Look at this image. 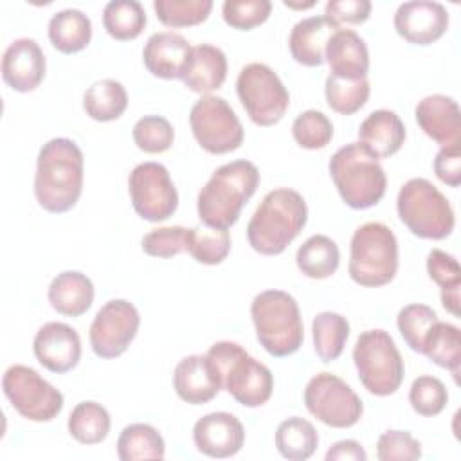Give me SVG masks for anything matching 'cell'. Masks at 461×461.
<instances>
[{
    "label": "cell",
    "instance_id": "obj_19",
    "mask_svg": "<svg viewBox=\"0 0 461 461\" xmlns=\"http://www.w3.org/2000/svg\"><path fill=\"white\" fill-rule=\"evenodd\" d=\"M414 115L423 133L441 148H461V112L452 97L427 95L416 104Z\"/></svg>",
    "mask_w": 461,
    "mask_h": 461
},
{
    "label": "cell",
    "instance_id": "obj_46",
    "mask_svg": "<svg viewBox=\"0 0 461 461\" xmlns=\"http://www.w3.org/2000/svg\"><path fill=\"white\" fill-rule=\"evenodd\" d=\"M380 461H416L421 457V443L407 430H385L376 441Z\"/></svg>",
    "mask_w": 461,
    "mask_h": 461
},
{
    "label": "cell",
    "instance_id": "obj_21",
    "mask_svg": "<svg viewBox=\"0 0 461 461\" xmlns=\"http://www.w3.org/2000/svg\"><path fill=\"white\" fill-rule=\"evenodd\" d=\"M173 389L185 403L202 405L211 402L223 385L218 371L205 355H189L173 371Z\"/></svg>",
    "mask_w": 461,
    "mask_h": 461
},
{
    "label": "cell",
    "instance_id": "obj_17",
    "mask_svg": "<svg viewBox=\"0 0 461 461\" xmlns=\"http://www.w3.org/2000/svg\"><path fill=\"white\" fill-rule=\"evenodd\" d=\"M193 441L198 452L214 459H225L241 450L245 443V429L230 412H209L194 423Z\"/></svg>",
    "mask_w": 461,
    "mask_h": 461
},
{
    "label": "cell",
    "instance_id": "obj_22",
    "mask_svg": "<svg viewBox=\"0 0 461 461\" xmlns=\"http://www.w3.org/2000/svg\"><path fill=\"white\" fill-rule=\"evenodd\" d=\"M191 52L189 41L173 31L155 32L148 38L142 59L153 76L160 79H176L182 76L184 65Z\"/></svg>",
    "mask_w": 461,
    "mask_h": 461
},
{
    "label": "cell",
    "instance_id": "obj_3",
    "mask_svg": "<svg viewBox=\"0 0 461 461\" xmlns=\"http://www.w3.org/2000/svg\"><path fill=\"white\" fill-rule=\"evenodd\" d=\"M308 220L301 193L279 187L267 193L247 225L250 247L263 256H277L299 236Z\"/></svg>",
    "mask_w": 461,
    "mask_h": 461
},
{
    "label": "cell",
    "instance_id": "obj_15",
    "mask_svg": "<svg viewBox=\"0 0 461 461\" xmlns=\"http://www.w3.org/2000/svg\"><path fill=\"white\" fill-rule=\"evenodd\" d=\"M140 324L137 308L126 299H112L101 306L90 324V346L99 358L121 357L135 339Z\"/></svg>",
    "mask_w": 461,
    "mask_h": 461
},
{
    "label": "cell",
    "instance_id": "obj_35",
    "mask_svg": "<svg viewBox=\"0 0 461 461\" xmlns=\"http://www.w3.org/2000/svg\"><path fill=\"white\" fill-rule=\"evenodd\" d=\"M427 272L430 279L441 288V304L454 317H459V288L461 268L452 254L432 249L427 256Z\"/></svg>",
    "mask_w": 461,
    "mask_h": 461
},
{
    "label": "cell",
    "instance_id": "obj_51",
    "mask_svg": "<svg viewBox=\"0 0 461 461\" xmlns=\"http://www.w3.org/2000/svg\"><path fill=\"white\" fill-rule=\"evenodd\" d=\"M315 2H308V4H292V2H285V5L288 7H295V9H304V7H312Z\"/></svg>",
    "mask_w": 461,
    "mask_h": 461
},
{
    "label": "cell",
    "instance_id": "obj_28",
    "mask_svg": "<svg viewBox=\"0 0 461 461\" xmlns=\"http://www.w3.org/2000/svg\"><path fill=\"white\" fill-rule=\"evenodd\" d=\"M92 38V22L79 9H63L49 20V40L63 54L83 50Z\"/></svg>",
    "mask_w": 461,
    "mask_h": 461
},
{
    "label": "cell",
    "instance_id": "obj_33",
    "mask_svg": "<svg viewBox=\"0 0 461 461\" xmlns=\"http://www.w3.org/2000/svg\"><path fill=\"white\" fill-rule=\"evenodd\" d=\"M117 456L122 461L164 459L166 445L160 432L149 423H131L117 439Z\"/></svg>",
    "mask_w": 461,
    "mask_h": 461
},
{
    "label": "cell",
    "instance_id": "obj_24",
    "mask_svg": "<svg viewBox=\"0 0 461 461\" xmlns=\"http://www.w3.org/2000/svg\"><path fill=\"white\" fill-rule=\"evenodd\" d=\"M227 77V58L221 49L200 43L191 47L187 61L182 70V83L196 92V94H209L218 90Z\"/></svg>",
    "mask_w": 461,
    "mask_h": 461
},
{
    "label": "cell",
    "instance_id": "obj_30",
    "mask_svg": "<svg viewBox=\"0 0 461 461\" xmlns=\"http://www.w3.org/2000/svg\"><path fill=\"white\" fill-rule=\"evenodd\" d=\"M421 353L436 366L448 369L457 382L461 366V333L457 326L436 321L425 337Z\"/></svg>",
    "mask_w": 461,
    "mask_h": 461
},
{
    "label": "cell",
    "instance_id": "obj_6",
    "mask_svg": "<svg viewBox=\"0 0 461 461\" xmlns=\"http://www.w3.org/2000/svg\"><path fill=\"white\" fill-rule=\"evenodd\" d=\"M398 270V241L394 232L380 221L360 225L349 245V277L367 288L391 283Z\"/></svg>",
    "mask_w": 461,
    "mask_h": 461
},
{
    "label": "cell",
    "instance_id": "obj_40",
    "mask_svg": "<svg viewBox=\"0 0 461 461\" xmlns=\"http://www.w3.org/2000/svg\"><path fill=\"white\" fill-rule=\"evenodd\" d=\"M157 18L167 27H191L207 20L211 0H155Z\"/></svg>",
    "mask_w": 461,
    "mask_h": 461
},
{
    "label": "cell",
    "instance_id": "obj_48",
    "mask_svg": "<svg viewBox=\"0 0 461 461\" xmlns=\"http://www.w3.org/2000/svg\"><path fill=\"white\" fill-rule=\"evenodd\" d=\"M371 14L369 0H330L324 9L328 16L337 25L340 23H362Z\"/></svg>",
    "mask_w": 461,
    "mask_h": 461
},
{
    "label": "cell",
    "instance_id": "obj_16",
    "mask_svg": "<svg viewBox=\"0 0 461 461\" xmlns=\"http://www.w3.org/2000/svg\"><path fill=\"white\" fill-rule=\"evenodd\" d=\"M396 32L414 45H430L448 29V11L432 0H411L398 5L394 13Z\"/></svg>",
    "mask_w": 461,
    "mask_h": 461
},
{
    "label": "cell",
    "instance_id": "obj_34",
    "mask_svg": "<svg viewBox=\"0 0 461 461\" xmlns=\"http://www.w3.org/2000/svg\"><path fill=\"white\" fill-rule=\"evenodd\" d=\"M313 349L322 362L337 360L349 337V322L335 312H321L313 317Z\"/></svg>",
    "mask_w": 461,
    "mask_h": 461
},
{
    "label": "cell",
    "instance_id": "obj_4",
    "mask_svg": "<svg viewBox=\"0 0 461 461\" xmlns=\"http://www.w3.org/2000/svg\"><path fill=\"white\" fill-rule=\"evenodd\" d=\"M250 317L258 342L276 357L295 353L304 340L303 319L297 301L283 290H265L252 299Z\"/></svg>",
    "mask_w": 461,
    "mask_h": 461
},
{
    "label": "cell",
    "instance_id": "obj_11",
    "mask_svg": "<svg viewBox=\"0 0 461 461\" xmlns=\"http://www.w3.org/2000/svg\"><path fill=\"white\" fill-rule=\"evenodd\" d=\"M189 124L196 142L207 153L223 155L243 142V126L223 97L202 95L191 108Z\"/></svg>",
    "mask_w": 461,
    "mask_h": 461
},
{
    "label": "cell",
    "instance_id": "obj_1",
    "mask_svg": "<svg viewBox=\"0 0 461 461\" xmlns=\"http://www.w3.org/2000/svg\"><path fill=\"white\" fill-rule=\"evenodd\" d=\"M83 151L67 137L50 139L41 146L36 160L34 194L45 211L61 214L77 203L83 191Z\"/></svg>",
    "mask_w": 461,
    "mask_h": 461
},
{
    "label": "cell",
    "instance_id": "obj_12",
    "mask_svg": "<svg viewBox=\"0 0 461 461\" xmlns=\"http://www.w3.org/2000/svg\"><path fill=\"white\" fill-rule=\"evenodd\" d=\"M304 405L312 416L333 429L353 427L364 412L360 396L331 373L310 378L304 389Z\"/></svg>",
    "mask_w": 461,
    "mask_h": 461
},
{
    "label": "cell",
    "instance_id": "obj_23",
    "mask_svg": "<svg viewBox=\"0 0 461 461\" xmlns=\"http://www.w3.org/2000/svg\"><path fill=\"white\" fill-rule=\"evenodd\" d=\"M324 61L331 76L342 79H362L369 70V50L366 41L351 29H339L326 45Z\"/></svg>",
    "mask_w": 461,
    "mask_h": 461
},
{
    "label": "cell",
    "instance_id": "obj_41",
    "mask_svg": "<svg viewBox=\"0 0 461 461\" xmlns=\"http://www.w3.org/2000/svg\"><path fill=\"white\" fill-rule=\"evenodd\" d=\"M436 321H438V315L430 306L414 303V304L403 306L398 312L396 326H398V331L402 333L403 340L407 342V346L412 351L421 353L425 337Z\"/></svg>",
    "mask_w": 461,
    "mask_h": 461
},
{
    "label": "cell",
    "instance_id": "obj_36",
    "mask_svg": "<svg viewBox=\"0 0 461 461\" xmlns=\"http://www.w3.org/2000/svg\"><path fill=\"white\" fill-rule=\"evenodd\" d=\"M67 425L76 441L83 445H97L106 439L112 421L108 411L101 403L86 400L72 409Z\"/></svg>",
    "mask_w": 461,
    "mask_h": 461
},
{
    "label": "cell",
    "instance_id": "obj_13",
    "mask_svg": "<svg viewBox=\"0 0 461 461\" xmlns=\"http://www.w3.org/2000/svg\"><path fill=\"white\" fill-rule=\"evenodd\" d=\"M218 371L223 389L243 407H261L270 400L274 391L270 369L252 358L240 344L220 357Z\"/></svg>",
    "mask_w": 461,
    "mask_h": 461
},
{
    "label": "cell",
    "instance_id": "obj_50",
    "mask_svg": "<svg viewBox=\"0 0 461 461\" xmlns=\"http://www.w3.org/2000/svg\"><path fill=\"white\" fill-rule=\"evenodd\" d=\"M366 461L367 454L362 445L355 439H342L330 447L326 452V461Z\"/></svg>",
    "mask_w": 461,
    "mask_h": 461
},
{
    "label": "cell",
    "instance_id": "obj_49",
    "mask_svg": "<svg viewBox=\"0 0 461 461\" xmlns=\"http://www.w3.org/2000/svg\"><path fill=\"white\" fill-rule=\"evenodd\" d=\"M434 173L443 184L457 187L461 184V148H441L434 158Z\"/></svg>",
    "mask_w": 461,
    "mask_h": 461
},
{
    "label": "cell",
    "instance_id": "obj_31",
    "mask_svg": "<svg viewBox=\"0 0 461 461\" xmlns=\"http://www.w3.org/2000/svg\"><path fill=\"white\" fill-rule=\"evenodd\" d=\"M128 106V94L122 83L101 79L90 85L83 95V108L88 117L99 122L119 119Z\"/></svg>",
    "mask_w": 461,
    "mask_h": 461
},
{
    "label": "cell",
    "instance_id": "obj_44",
    "mask_svg": "<svg viewBox=\"0 0 461 461\" xmlns=\"http://www.w3.org/2000/svg\"><path fill=\"white\" fill-rule=\"evenodd\" d=\"M409 402L416 414L430 418L438 416L445 409L448 402V393L439 378L423 375L412 382L409 391Z\"/></svg>",
    "mask_w": 461,
    "mask_h": 461
},
{
    "label": "cell",
    "instance_id": "obj_5",
    "mask_svg": "<svg viewBox=\"0 0 461 461\" xmlns=\"http://www.w3.org/2000/svg\"><path fill=\"white\" fill-rule=\"evenodd\" d=\"M328 167L340 198L351 209H369L385 194V171L360 142L339 148Z\"/></svg>",
    "mask_w": 461,
    "mask_h": 461
},
{
    "label": "cell",
    "instance_id": "obj_32",
    "mask_svg": "<svg viewBox=\"0 0 461 461\" xmlns=\"http://www.w3.org/2000/svg\"><path fill=\"white\" fill-rule=\"evenodd\" d=\"M276 447L285 459L304 461L312 457L319 447V434L308 420L292 416L279 423L276 430Z\"/></svg>",
    "mask_w": 461,
    "mask_h": 461
},
{
    "label": "cell",
    "instance_id": "obj_43",
    "mask_svg": "<svg viewBox=\"0 0 461 461\" xmlns=\"http://www.w3.org/2000/svg\"><path fill=\"white\" fill-rule=\"evenodd\" d=\"M133 140L144 153H164L175 140L171 122L162 115H144L133 126Z\"/></svg>",
    "mask_w": 461,
    "mask_h": 461
},
{
    "label": "cell",
    "instance_id": "obj_37",
    "mask_svg": "<svg viewBox=\"0 0 461 461\" xmlns=\"http://www.w3.org/2000/svg\"><path fill=\"white\" fill-rule=\"evenodd\" d=\"M103 25L113 40H135L146 25V11L137 0H112L103 9Z\"/></svg>",
    "mask_w": 461,
    "mask_h": 461
},
{
    "label": "cell",
    "instance_id": "obj_26",
    "mask_svg": "<svg viewBox=\"0 0 461 461\" xmlns=\"http://www.w3.org/2000/svg\"><path fill=\"white\" fill-rule=\"evenodd\" d=\"M358 142L375 157L387 158L405 142V126L393 110L371 112L358 128Z\"/></svg>",
    "mask_w": 461,
    "mask_h": 461
},
{
    "label": "cell",
    "instance_id": "obj_9",
    "mask_svg": "<svg viewBox=\"0 0 461 461\" xmlns=\"http://www.w3.org/2000/svg\"><path fill=\"white\" fill-rule=\"evenodd\" d=\"M238 97L258 126L277 124L288 110L290 95L279 76L265 63H249L236 81Z\"/></svg>",
    "mask_w": 461,
    "mask_h": 461
},
{
    "label": "cell",
    "instance_id": "obj_8",
    "mask_svg": "<svg viewBox=\"0 0 461 461\" xmlns=\"http://www.w3.org/2000/svg\"><path fill=\"white\" fill-rule=\"evenodd\" d=\"M353 362L362 385L375 396H389L403 382V358L384 330H367L360 333L353 348Z\"/></svg>",
    "mask_w": 461,
    "mask_h": 461
},
{
    "label": "cell",
    "instance_id": "obj_45",
    "mask_svg": "<svg viewBox=\"0 0 461 461\" xmlns=\"http://www.w3.org/2000/svg\"><path fill=\"white\" fill-rule=\"evenodd\" d=\"M270 0H225L221 5V16L227 25L238 31H250L270 16Z\"/></svg>",
    "mask_w": 461,
    "mask_h": 461
},
{
    "label": "cell",
    "instance_id": "obj_7",
    "mask_svg": "<svg viewBox=\"0 0 461 461\" xmlns=\"http://www.w3.org/2000/svg\"><path fill=\"white\" fill-rule=\"evenodd\" d=\"M396 211L403 225L423 240H445L456 225L450 202L427 178H411L402 185Z\"/></svg>",
    "mask_w": 461,
    "mask_h": 461
},
{
    "label": "cell",
    "instance_id": "obj_47",
    "mask_svg": "<svg viewBox=\"0 0 461 461\" xmlns=\"http://www.w3.org/2000/svg\"><path fill=\"white\" fill-rule=\"evenodd\" d=\"M185 236L187 229L180 225L158 227L149 230L140 245L142 250L151 258H173L185 250Z\"/></svg>",
    "mask_w": 461,
    "mask_h": 461
},
{
    "label": "cell",
    "instance_id": "obj_25",
    "mask_svg": "<svg viewBox=\"0 0 461 461\" xmlns=\"http://www.w3.org/2000/svg\"><path fill=\"white\" fill-rule=\"evenodd\" d=\"M339 31V25L328 16H310L299 20L288 38L292 58L304 67L324 63L328 40Z\"/></svg>",
    "mask_w": 461,
    "mask_h": 461
},
{
    "label": "cell",
    "instance_id": "obj_38",
    "mask_svg": "<svg viewBox=\"0 0 461 461\" xmlns=\"http://www.w3.org/2000/svg\"><path fill=\"white\" fill-rule=\"evenodd\" d=\"M185 252L203 265H220L230 252V234L225 229L198 225L187 229Z\"/></svg>",
    "mask_w": 461,
    "mask_h": 461
},
{
    "label": "cell",
    "instance_id": "obj_42",
    "mask_svg": "<svg viewBox=\"0 0 461 461\" xmlns=\"http://www.w3.org/2000/svg\"><path fill=\"white\" fill-rule=\"evenodd\" d=\"M292 135L301 148L321 149L330 144L333 137V124L322 112L306 110L295 117Z\"/></svg>",
    "mask_w": 461,
    "mask_h": 461
},
{
    "label": "cell",
    "instance_id": "obj_27",
    "mask_svg": "<svg viewBox=\"0 0 461 461\" xmlns=\"http://www.w3.org/2000/svg\"><path fill=\"white\" fill-rule=\"evenodd\" d=\"M50 306L65 317H79L94 303V285L90 277L77 270L58 274L49 286Z\"/></svg>",
    "mask_w": 461,
    "mask_h": 461
},
{
    "label": "cell",
    "instance_id": "obj_20",
    "mask_svg": "<svg viewBox=\"0 0 461 461\" xmlns=\"http://www.w3.org/2000/svg\"><path fill=\"white\" fill-rule=\"evenodd\" d=\"M45 56L32 38H18L2 56V77L16 92H31L45 77Z\"/></svg>",
    "mask_w": 461,
    "mask_h": 461
},
{
    "label": "cell",
    "instance_id": "obj_29",
    "mask_svg": "<svg viewBox=\"0 0 461 461\" xmlns=\"http://www.w3.org/2000/svg\"><path fill=\"white\" fill-rule=\"evenodd\" d=\"M295 263L303 276L310 279H326L337 272L340 252L331 238L313 234L297 249Z\"/></svg>",
    "mask_w": 461,
    "mask_h": 461
},
{
    "label": "cell",
    "instance_id": "obj_2",
    "mask_svg": "<svg viewBox=\"0 0 461 461\" xmlns=\"http://www.w3.org/2000/svg\"><path fill=\"white\" fill-rule=\"evenodd\" d=\"M259 185V171L250 160H232L220 166L198 193L200 221L214 229L232 227L243 205Z\"/></svg>",
    "mask_w": 461,
    "mask_h": 461
},
{
    "label": "cell",
    "instance_id": "obj_14",
    "mask_svg": "<svg viewBox=\"0 0 461 461\" xmlns=\"http://www.w3.org/2000/svg\"><path fill=\"white\" fill-rule=\"evenodd\" d=\"M130 198L135 212L148 221H164L178 207V193L166 166L142 162L128 178Z\"/></svg>",
    "mask_w": 461,
    "mask_h": 461
},
{
    "label": "cell",
    "instance_id": "obj_18",
    "mask_svg": "<svg viewBox=\"0 0 461 461\" xmlns=\"http://www.w3.org/2000/svg\"><path fill=\"white\" fill-rule=\"evenodd\" d=\"M32 349L45 369L61 375L77 366L81 358V339L65 322H47L36 331Z\"/></svg>",
    "mask_w": 461,
    "mask_h": 461
},
{
    "label": "cell",
    "instance_id": "obj_39",
    "mask_svg": "<svg viewBox=\"0 0 461 461\" xmlns=\"http://www.w3.org/2000/svg\"><path fill=\"white\" fill-rule=\"evenodd\" d=\"M324 94H326V103L333 112L342 115H351L367 103L371 86L367 77L342 79L330 74L324 85Z\"/></svg>",
    "mask_w": 461,
    "mask_h": 461
},
{
    "label": "cell",
    "instance_id": "obj_10",
    "mask_svg": "<svg viewBox=\"0 0 461 461\" xmlns=\"http://www.w3.org/2000/svg\"><path fill=\"white\" fill-rule=\"evenodd\" d=\"M2 389L13 409L31 421H50L63 409V394L36 369L23 364L5 369Z\"/></svg>",
    "mask_w": 461,
    "mask_h": 461
}]
</instances>
